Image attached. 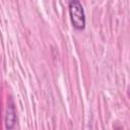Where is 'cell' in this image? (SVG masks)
<instances>
[{
  "label": "cell",
  "instance_id": "6da1fadb",
  "mask_svg": "<svg viewBox=\"0 0 130 130\" xmlns=\"http://www.w3.org/2000/svg\"><path fill=\"white\" fill-rule=\"evenodd\" d=\"M69 15L72 26L81 30L85 27V14L79 0H71L69 2Z\"/></svg>",
  "mask_w": 130,
  "mask_h": 130
},
{
  "label": "cell",
  "instance_id": "7a4b0ae2",
  "mask_svg": "<svg viewBox=\"0 0 130 130\" xmlns=\"http://www.w3.org/2000/svg\"><path fill=\"white\" fill-rule=\"evenodd\" d=\"M15 122H16V110H15L13 101L10 99L7 105V109H6V117H5L6 128L7 129L14 128Z\"/></svg>",
  "mask_w": 130,
  "mask_h": 130
}]
</instances>
